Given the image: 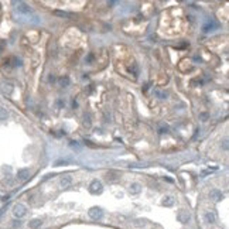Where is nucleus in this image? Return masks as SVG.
I'll return each mask as SVG.
<instances>
[{"mask_svg":"<svg viewBox=\"0 0 229 229\" xmlns=\"http://www.w3.org/2000/svg\"><path fill=\"white\" fill-rule=\"evenodd\" d=\"M88 215H89L92 219L98 221V219H100L103 216V211L100 208H98V206H93V208H91L89 211H88Z\"/></svg>","mask_w":229,"mask_h":229,"instance_id":"4","label":"nucleus"},{"mask_svg":"<svg viewBox=\"0 0 229 229\" xmlns=\"http://www.w3.org/2000/svg\"><path fill=\"white\" fill-rule=\"evenodd\" d=\"M204 221H205L206 223H209V225H212V223L216 222V214L214 212V211H208V212L204 214Z\"/></svg>","mask_w":229,"mask_h":229,"instance_id":"7","label":"nucleus"},{"mask_svg":"<svg viewBox=\"0 0 229 229\" xmlns=\"http://www.w3.org/2000/svg\"><path fill=\"white\" fill-rule=\"evenodd\" d=\"M167 132H168V127L167 126H161L159 129V133H167Z\"/></svg>","mask_w":229,"mask_h":229,"instance_id":"19","label":"nucleus"},{"mask_svg":"<svg viewBox=\"0 0 229 229\" xmlns=\"http://www.w3.org/2000/svg\"><path fill=\"white\" fill-rule=\"evenodd\" d=\"M3 91L6 93H11V91H13V85H10V83H3Z\"/></svg>","mask_w":229,"mask_h":229,"instance_id":"17","label":"nucleus"},{"mask_svg":"<svg viewBox=\"0 0 229 229\" xmlns=\"http://www.w3.org/2000/svg\"><path fill=\"white\" fill-rule=\"evenodd\" d=\"M17 178L20 180V181H27V180L30 178V170L28 168H21L17 171Z\"/></svg>","mask_w":229,"mask_h":229,"instance_id":"8","label":"nucleus"},{"mask_svg":"<svg viewBox=\"0 0 229 229\" xmlns=\"http://www.w3.org/2000/svg\"><path fill=\"white\" fill-rule=\"evenodd\" d=\"M91 125H92V122H91V116L89 115H85V116H83V126L91 127Z\"/></svg>","mask_w":229,"mask_h":229,"instance_id":"16","label":"nucleus"},{"mask_svg":"<svg viewBox=\"0 0 229 229\" xmlns=\"http://www.w3.org/2000/svg\"><path fill=\"white\" fill-rule=\"evenodd\" d=\"M140 191H142V185H140L139 183H132L129 187V193L130 194H140Z\"/></svg>","mask_w":229,"mask_h":229,"instance_id":"10","label":"nucleus"},{"mask_svg":"<svg viewBox=\"0 0 229 229\" xmlns=\"http://www.w3.org/2000/svg\"><path fill=\"white\" fill-rule=\"evenodd\" d=\"M161 204H163L164 206H173L174 205V198L171 195H167V197H164V198H163Z\"/></svg>","mask_w":229,"mask_h":229,"instance_id":"12","label":"nucleus"},{"mask_svg":"<svg viewBox=\"0 0 229 229\" xmlns=\"http://www.w3.org/2000/svg\"><path fill=\"white\" fill-rule=\"evenodd\" d=\"M177 219L181 223H188L189 219H191V214L188 211H185V209H180L178 212H177Z\"/></svg>","mask_w":229,"mask_h":229,"instance_id":"3","label":"nucleus"},{"mask_svg":"<svg viewBox=\"0 0 229 229\" xmlns=\"http://www.w3.org/2000/svg\"><path fill=\"white\" fill-rule=\"evenodd\" d=\"M41 223H43V221H41V219H31L30 222H28V228L30 229H37L38 228V226H41Z\"/></svg>","mask_w":229,"mask_h":229,"instance_id":"11","label":"nucleus"},{"mask_svg":"<svg viewBox=\"0 0 229 229\" xmlns=\"http://www.w3.org/2000/svg\"><path fill=\"white\" fill-rule=\"evenodd\" d=\"M9 117V112H7V109H4V108L0 106V120H4Z\"/></svg>","mask_w":229,"mask_h":229,"instance_id":"14","label":"nucleus"},{"mask_svg":"<svg viewBox=\"0 0 229 229\" xmlns=\"http://www.w3.org/2000/svg\"><path fill=\"white\" fill-rule=\"evenodd\" d=\"M156 93L160 96V99H166V98H167V93L166 92H156Z\"/></svg>","mask_w":229,"mask_h":229,"instance_id":"18","label":"nucleus"},{"mask_svg":"<svg viewBox=\"0 0 229 229\" xmlns=\"http://www.w3.org/2000/svg\"><path fill=\"white\" fill-rule=\"evenodd\" d=\"M58 106H64V102H62V100H58Z\"/></svg>","mask_w":229,"mask_h":229,"instance_id":"22","label":"nucleus"},{"mask_svg":"<svg viewBox=\"0 0 229 229\" xmlns=\"http://www.w3.org/2000/svg\"><path fill=\"white\" fill-rule=\"evenodd\" d=\"M209 198L212 199V201H215V202H219V201L223 199V194H222V191H219L218 188H214V189H211V193H209Z\"/></svg>","mask_w":229,"mask_h":229,"instance_id":"5","label":"nucleus"},{"mask_svg":"<svg viewBox=\"0 0 229 229\" xmlns=\"http://www.w3.org/2000/svg\"><path fill=\"white\" fill-rule=\"evenodd\" d=\"M71 184H72V177H71V176H65V177H62V178L60 180V185L62 187V188L70 187Z\"/></svg>","mask_w":229,"mask_h":229,"instance_id":"9","label":"nucleus"},{"mask_svg":"<svg viewBox=\"0 0 229 229\" xmlns=\"http://www.w3.org/2000/svg\"><path fill=\"white\" fill-rule=\"evenodd\" d=\"M27 214V208L23 205V204H16V205L13 206V215L14 218H23L24 215Z\"/></svg>","mask_w":229,"mask_h":229,"instance_id":"2","label":"nucleus"},{"mask_svg":"<svg viewBox=\"0 0 229 229\" xmlns=\"http://www.w3.org/2000/svg\"><path fill=\"white\" fill-rule=\"evenodd\" d=\"M89 191H91V194H93V195L102 194V191H103V185H102V183H100L99 180H93L92 183L89 184Z\"/></svg>","mask_w":229,"mask_h":229,"instance_id":"1","label":"nucleus"},{"mask_svg":"<svg viewBox=\"0 0 229 229\" xmlns=\"http://www.w3.org/2000/svg\"><path fill=\"white\" fill-rule=\"evenodd\" d=\"M17 10L21 11V13H30V7L26 6L24 3H19V7H17Z\"/></svg>","mask_w":229,"mask_h":229,"instance_id":"13","label":"nucleus"},{"mask_svg":"<svg viewBox=\"0 0 229 229\" xmlns=\"http://www.w3.org/2000/svg\"><path fill=\"white\" fill-rule=\"evenodd\" d=\"M223 150H228V140H223Z\"/></svg>","mask_w":229,"mask_h":229,"instance_id":"21","label":"nucleus"},{"mask_svg":"<svg viewBox=\"0 0 229 229\" xmlns=\"http://www.w3.org/2000/svg\"><path fill=\"white\" fill-rule=\"evenodd\" d=\"M61 164H68V160H58L55 163V166H61Z\"/></svg>","mask_w":229,"mask_h":229,"instance_id":"20","label":"nucleus"},{"mask_svg":"<svg viewBox=\"0 0 229 229\" xmlns=\"http://www.w3.org/2000/svg\"><path fill=\"white\" fill-rule=\"evenodd\" d=\"M218 26L219 24L216 23L215 20H208L205 24L202 26V31L204 33H209V31H214V30H216L218 28Z\"/></svg>","mask_w":229,"mask_h":229,"instance_id":"6","label":"nucleus"},{"mask_svg":"<svg viewBox=\"0 0 229 229\" xmlns=\"http://www.w3.org/2000/svg\"><path fill=\"white\" fill-rule=\"evenodd\" d=\"M60 85L61 87H68V85H70V78H68V76H62V78H61L60 79Z\"/></svg>","mask_w":229,"mask_h":229,"instance_id":"15","label":"nucleus"}]
</instances>
